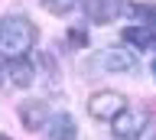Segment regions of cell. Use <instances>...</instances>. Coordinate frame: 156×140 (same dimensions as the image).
Here are the masks:
<instances>
[{"mask_svg": "<svg viewBox=\"0 0 156 140\" xmlns=\"http://www.w3.org/2000/svg\"><path fill=\"white\" fill-rule=\"evenodd\" d=\"M68 42H72V46H85V42H88V33L85 30H68Z\"/></svg>", "mask_w": 156, "mask_h": 140, "instance_id": "cell-12", "label": "cell"}, {"mask_svg": "<svg viewBox=\"0 0 156 140\" xmlns=\"http://www.w3.org/2000/svg\"><path fill=\"white\" fill-rule=\"evenodd\" d=\"M136 69V56L130 49H101L88 59V72H133Z\"/></svg>", "mask_w": 156, "mask_h": 140, "instance_id": "cell-2", "label": "cell"}, {"mask_svg": "<svg viewBox=\"0 0 156 140\" xmlns=\"http://www.w3.org/2000/svg\"><path fill=\"white\" fill-rule=\"evenodd\" d=\"M133 13L136 16H146V20H156V3H136Z\"/></svg>", "mask_w": 156, "mask_h": 140, "instance_id": "cell-11", "label": "cell"}, {"mask_svg": "<svg viewBox=\"0 0 156 140\" xmlns=\"http://www.w3.org/2000/svg\"><path fill=\"white\" fill-rule=\"evenodd\" d=\"M124 42L136 46V49H153L156 46V33L150 26H127L124 30Z\"/></svg>", "mask_w": 156, "mask_h": 140, "instance_id": "cell-7", "label": "cell"}, {"mask_svg": "<svg viewBox=\"0 0 156 140\" xmlns=\"http://www.w3.org/2000/svg\"><path fill=\"white\" fill-rule=\"evenodd\" d=\"M153 75H156V62H153Z\"/></svg>", "mask_w": 156, "mask_h": 140, "instance_id": "cell-13", "label": "cell"}, {"mask_svg": "<svg viewBox=\"0 0 156 140\" xmlns=\"http://www.w3.org/2000/svg\"><path fill=\"white\" fill-rule=\"evenodd\" d=\"M46 124H49V140H75L78 137V124L72 114H52Z\"/></svg>", "mask_w": 156, "mask_h": 140, "instance_id": "cell-6", "label": "cell"}, {"mask_svg": "<svg viewBox=\"0 0 156 140\" xmlns=\"http://www.w3.org/2000/svg\"><path fill=\"white\" fill-rule=\"evenodd\" d=\"M153 140H156V134H153Z\"/></svg>", "mask_w": 156, "mask_h": 140, "instance_id": "cell-14", "label": "cell"}, {"mask_svg": "<svg viewBox=\"0 0 156 140\" xmlns=\"http://www.w3.org/2000/svg\"><path fill=\"white\" fill-rule=\"evenodd\" d=\"M7 75H10V81H13L16 88H26V85H33V65H29V59H10Z\"/></svg>", "mask_w": 156, "mask_h": 140, "instance_id": "cell-8", "label": "cell"}, {"mask_svg": "<svg viewBox=\"0 0 156 140\" xmlns=\"http://www.w3.org/2000/svg\"><path fill=\"white\" fill-rule=\"evenodd\" d=\"M20 114H23V127H29V130H39V127L49 120L46 104H42V101H29V104H23Z\"/></svg>", "mask_w": 156, "mask_h": 140, "instance_id": "cell-9", "label": "cell"}, {"mask_svg": "<svg viewBox=\"0 0 156 140\" xmlns=\"http://www.w3.org/2000/svg\"><path fill=\"white\" fill-rule=\"evenodd\" d=\"M36 42V26L23 16L0 20V56L7 59H26V52Z\"/></svg>", "mask_w": 156, "mask_h": 140, "instance_id": "cell-1", "label": "cell"}, {"mask_svg": "<svg viewBox=\"0 0 156 140\" xmlns=\"http://www.w3.org/2000/svg\"><path fill=\"white\" fill-rule=\"evenodd\" d=\"M143 114L140 111H124V114H117L114 120H111V130H114L117 140H136L140 134H143Z\"/></svg>", "mask_w": 156, "mask_h": 140, "instance_id": "cell-4", "label": "cell"}, {"mask_svg": "<svg viewBox=\"0 0 156 140\" xmlns=\"http://www.w3.org/2000/svg\"><path fill=\"white\" fill-rule=\"evenodd\" d=\"M124 111H127V98L120 91H94L88 98V114L94 120H114Z\"/></svg>", "mask_w": 156, "mask_h": 140, "instance_id": "cell-3", "label": "cell"}, {"mask_svg": "<svg viewBox=\"0 0 156 140\" xmlns=\"http://www.w3.org/2000/svg\"><path fill=\"white\" fill-rule=\"evenodd\" d=\"M120 10H124L120 0H85V13L91 23H111Z\"/></svg>", "mask_w": 156, "mask_h": 140, "instance_id": "cell-5", "label": "cell"}, {"mask_svg": "<svg viewBox=\"0 0 156 140\" xmlns=\"http://www.w3.org/2000/svg\"><path fill=\"white\" fill-rule=\"evenodd\" d=\"M75 3H78V0H42V7H46V10H52V13H58V16H62V13H68Z\"/></svg>", "mask_w": 156, "mask_h": 140, "instance_id": "cell-10", "label": "cell"}]
</instances>
